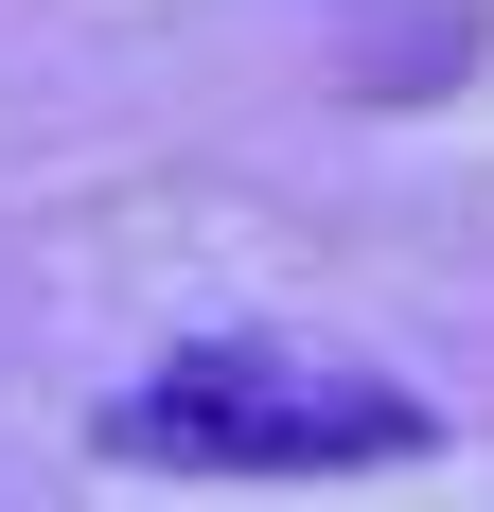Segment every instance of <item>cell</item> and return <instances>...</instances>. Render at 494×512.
<instances>
[{
  "mask_svg": "<svg viewBox=\"0 0 494 512\" xmlns=\"http://www.w3.org/2000/svg\"><path fill=\"white\" fill-rule=\"evenodd\" d=\"M106 442H124V460H177V477H371V460H424L442 407L389 389V371L283 354V336H177V354L124 389Z\"/></svg>",
  "mask_w": 494,
  "mask_h": 512,
  "instance_id": "1",
  "label": "cell"
}]
</instances>
